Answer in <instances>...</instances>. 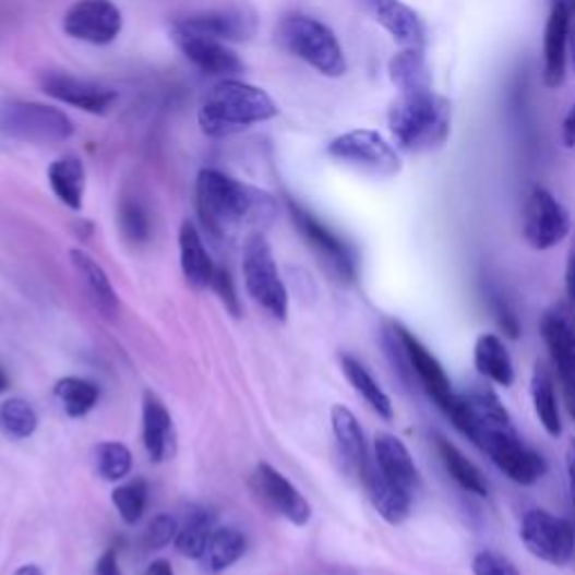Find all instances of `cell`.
I'll return each mask as SVG.
<instances>
[{
	"instance_id": "1",
	"label": "cell",
	"mask_w": 575,
	"mask_h": 575,
	"mask_svg": "<svg viewBox=\"0 0 575 575\" xmlns=\"http://www.w3.org/2000/svg\"><path fill=\"white\" fill-rule=\"evenodd\" d=\"M447 416L454 428L486 452L511 481L532 486L547 475V462L524 445L508 409L490 390L472 387L466 394H456Z\"/></svg>"
},
{
	"instance_id": "2",
	"label": "cell",
	"mask_w": 575,
	"mask_h": 575,
	"mask_svg": "<svg viewBox=\"0 0 575 575\" xmlns=\"http://www.w3.org/2000/svg\"><path fill=\"white\" fill-rule=\"evenodd\" d=\"M196 203L205 227L216 237L232 232L241 225H265L277 214L273 196L218 169H203L199 173Z\"/></svg>"
},
{
	"instance_id": "3",
	"label": "cell",
	"mask_w": 575,
	"mask_h": 575,
	"mask_svg": "<svg viewBox=\"0 0 575 575\" xmlns=\"http://www.w3.org/2000/svg\"><path fill=\"white\" fill-rule=\"evenodd\" d=\"M279 115L275 99L263 88L245 84L237 76L220 80L199 110V124L209 137H225L263 124Z\"/></svg>"
},
{
	"instance_id": "4",
	"label": "cell",
	"mask_w": 575,
	"mask_h": 575,
	"mask_svg": "<svg viewBox=\"0 0 575 575\" xmlns=\"http://www.w3.org/2000/svg\"><path fill=\"white\" fill-rule=\"evenodd\" d=\"M452 108L434 91L400 95L390 110V131L396 144L409 153L439 148L450 137Z\"/></svg>"
},
{
	"instance_id": "5",
	"label": "cell",
	"mask_w": 575,
	"mask_h": 575,
	"mask_svg": "<svg viewBox=\"0 0 575 575\" xmlns=\"http://www.w3.org/2000/svg\"><path fill=\"white\" fill-rule=\"evenodd\" d=\"M277 34L290 55L309 63L320 74L335 80L347 72V57H344L337 36L322 21L306 14H290L281 21Z\"/></svg>"
},
{
	"instance_id": "6",
	"label": "cell",
	"mask_w": 575,
	"mask_h": 575,
	"mask_svg": "<svg viewBox=\"0 0 575 575\" xmlns=\"http://www.w3.org/2000/svg\"><path fill=\"white\" fill-rule=\"evenodd\" d=\"M74 124L55 106L10 99L0 104V135L25 144H59L70 140Z\"/></svg>"
},
{
	"instance_id": "7",
	"label": "cell",
	"mask_w": 575,
	"mask_h": 575,
	"mask_svg": "<svg viewBox=\"0 0 575 575\" xmlns=\"http://www.w3.org/2000/svg\"><path fill=\"white\" fill-rule=\"evenodd\" d=\"M243 277L250 297L275 320L284 322L288 318V290L277 273L273 250L261 232H254L245 241Z\"/></svg>"
},
{
	"instance_id": "8",
	"label": "cell",
	"mask_w": 575,
	"mask_h": 575,
	"mask_svg": "<svg viewBox=\"0 0 575 575\" xmlns=\"http://www.w3.org/2000/svg\"><path fill=\"white\" fill-rule=\"evenodd\" d=\"M328 156L342 165H349L362 173L392 178L400 171V158L396 148L375 131H349L337 135L328 144Z\"/></svg>"
},
{
	"instance_id": "9",
	"label": "cell",
	"mask_w": 575,
	"mask_h": 575,
	"mask_svg": "<svg viewBox=\"0 0 575 575\" xmlns=\"http://www.w3.org/2000/svg\"><path fill=\"white\" fill-rule=\"evenodd\" d=\"M519 538L530 555L553 566H564L575 553V530L564 517L532 508L524 515Z\"/></svg>"
},
{
	"instance_id": "10",
	"label": "cell",
	"mask_w": 575,
	"mask_h": 575,
	"mask_svg": "<svg viewBox=\"0 0 575 575\" xmlns=\"http://www.w3.org/2000/svg\"><path fill=\"white\" fill-rule=\"evenodd\" d=\"M524 239L532 250H551L562 243L571 229L564 205L544 187H532L522 214Z\"/></svg>"
},
{
	"instance_id": "11",
	"label": "cell",
	"mask_w": 575,
	"mask_h": 575,
	"mask_svg": "<svg viewBox=\"0 0 575 575\" xmlns=\"http://www.w3.org/2000/svg\"><path fill=\"white\" fill-rule=\"evenodd\" d=\"M290 218L297 227L301 239L311 245V250L322 259V263L328 271L339 277L342 281H354L356 279V259L351 248L344 243L335 232L306 207H301L295 201H288Z\"/></svg>"
},
{
	"instance_id": "12",
	"label": "cell",
	"mask_w": 575,
	"mask_h": 575,
	"mask_svg": "<svg viewBox=\"0 0 575 575\" xmlns=\"http://www.w3.org/2000/svg\"><path fill=\"white\" fill-rule=\"evenodd\" d=\"M124 19L112 0H76L63 16V32L91 46H108L122 34Z\"/></svg>"
},
{
	"instance_id": "13",
	"label": "cell",
	"mask_w": 575,
	"mask_h": 575,
	"mask_svg": "<svg viewBox=\"0 0 575 575\" xmlns=\"http://www.w3.org/2000/svg\"><path fill=\"white\" fill-rule=\"evenodd\" d=\"M392 335L396 339V347H398L400 356L405 358V362L411 369V373H416L418 382L423 385L428 396L445 414H450L454 403H456V394L452 390V382H450L445 369L441 367V362L428 351L426 344L420 342L418 337H414L409 331L396 326V331Z\"/></svg>"
},
{
	"instance_id": "14",
	"label": "cell",
	"mask_w": 575,
	"mask_h": 575,
	"mask_svg": "<svg viewBox=\"0 0 575 575\" xmlns=\"http://www.w3.org/2000/svg\"><path fill=\"white\" fill-rule=\"evenodd\" d=\"M171 38H173L176 48L184 55V59L194 63L205 74L229 80V76L241 74L245 68L239 55L227 44L218 41V38L205 36L199 32H189L180 25L171 27Z\"/></svg>"
},
{
	"instance_id": "15",
	"label": "cell",
	"mask_w": 575,
	"mask_h": 575,
	"mask_svg": "<svg viewBox=\"0 0 575 575\" xmlns=\"http://www.w3.org/2000/svg\"><path fill=\"white\" fill-rule=\"evenodd\" d=\"M38 84H41L48 97L91 115H106L112 104L118 101V93L112 88L88 80H80V76L68 72H44Z\"/></svg>"
},
{
	"instance_id": "16",
	"label": "cell",
	"mask_w": 575,
	"mask_h": 575,
	"mask_svg": "<svg viewBox=\"0 0 575 575\" xmlns=\"http://www.w3.org/2000/svg\"><path fill=\"white\" fill-rule=\"evenodd\" d=\"M540 331L558 367L568 414L575 420V324L568 315L551 311L542 318Z\"/></svg>"
},
{
	"instance_id": "17",
	"label": "cell",
	"mask_w": 575,
	"mask_h": 575,
	"mask_svg": "<svg viewBox=\"0 0 575 575\" xmlns=\"http://www.w3.org/2000/svg\"><path fill=\"white\" fill-rule=\"evenodd\" d=\"M254 488L261 494V500L275 508L281 517H286L295 526H306L311 522V506L303 500L301 492L273 466L261 464L254 472Z\"/></svg>"
},
{
	"instance_id": "18",
	"label": "cell",
	"mask_w": 575,
	"mask_h": 575,
	"mask_svg": "<svg viewBox=\"0 0 575 575\" xmlns=\"http://www.w3.org/2000/svg\"><path fill=\"white\" fill-rule=\"evenodd\" d=\"M176 25L199 32L212 38H218L223 44H243L250 41L256 32V21L254 14L239 10V8H225V10H209V12H199L191 14Z\"/></svg>"
},
{
	"instance_id": "19",
	"label": "cell",
	"mask_w": 575,
	"mask_h": 575,
	"mask_svg": "<svg viewBox=\"0 0 575 575\" xmlns=\"http://www.w3.org/2000/svg\"><path fill=\"white\" fill-rule=\"evenodd\" d=\"M360 479L364 483V490L373 508L382 519L390 524H403L409 517L414 494H409L407 490H403L392 479L382 475V470L375 466V462H371V458L360 470Z\"/></svg>"
},
{
	"instance_id": "20",
	"label": "cell",
	"mask_w": 575,
	"mask_h": 575,
	"mask_svg": "<svg viewBox=\"0 0 575 575\" xmlns=\"http://www.w3.org/2000/svg\"><path fill=\"white\" fill-rule=\"evenodd\" d=\"M142 439L153 464L167 462V458H171L176 452V430H173L171 414L153 392L144 394Z\"/></svg>"
},
{
	"instance_id": "21",
	"label": "cell",
	"mask_w": 575,
	"mask_h": 575,
	"mask_svg": "<svg viewBox=\"0 0 575 575\" xmlns=\"http://www.w3.org/2000/svg\"><path fill=\"white\" fill-rule=\"evenodd\" d=\"M573 12L562 0H555L544 32V84L558 88L566 76V50Z\"/></svg>"
},
{
	"instance_id": "22",
	"label": "cell",
	"mask_w": 575,
	"mask_h": 575,
	"mask_svg": "<svg viewBox=\"0 0 575 575\" xmlns=\"http://www.w3.org/2000/svg\"><path fill=\"white\" fill-rule=\"evenodd\" d=\"M371 14L385 27L394 41L409 50H426V25L420 16L400 0H369Z\"/></svg>"
},
{
	"instance_id": "23",
	"label": "cell",
	"mask_w": 575,
	"mask_h": 575,
	"mask_svg": "<svg viewBox=\"0 0 575 575\" xmlns=\"http://www.w3.org/2000/svg\"><path fill=\"white\" fill-rule=\"evenodd\" d=\"M373 462L382 470V475L392 479L396 486H400L409 494L416 492L420 475L407 445L400 439H396L394 434H378L373 441Z\"/></svg>"
},
{
	"instance_id": "24",
	"label": "cell",
	"mask_w": 575,
	"mask_h": 575,
	"mask_svg": "<svg viewBox=\"0 0 575 575\" xmlns=\"http://www.w3.org/2000/svg\"><path fill=\"white\" fill-rule=\"evenodd\" d=\"M180 245V267L187 284L194 290H205L212 286L216 265L203 243V237L191 220H184L178 235Z\"/></svg>"
},
{
	"instance_id": "25",
	"label": "cell",
	"mask_w": 575,
	"mask_h": 575,
	"mask_svg": "<svg viewBox=\"0 0 575 575\" xmlns=\"http://www.w3.org/2000/svg\"><path fill=\"white\" fill-rule=\"evenodd\" d=\"M48 182L55 191V196L70 207L72 212H80L84 205L86 191V167L82 158L76 156H61L48 167Z\"/></svg>"
},
{
	"instance_id": "26",
	"label": "cell",
	"mask_w": 575,
	"mask_h": 575,
	"mask_svg": "<svg viewBox=\"0 0 575 575\" xmlns=\"http://www.w3.org/2000/svg\"><path fill=\"white\" fill-rule=\"evenodd\" d=\"M475 367L486 380L494 382V385L500 387H511L515 382V367L506 344L502 337H496L492 333H486L477 339Z\"/></svg>"
},
{
	"instance_id": "27",
	"label": "cell",
	"mask_w": 575,
	"mask_h": 575,
	"mask_svg": "<svg viewBox=\"0 0 575 575\" xmlns=\"http://www.w3.org/2000/svg\"><path fill=\"white\" fill-rule=\"evenodd\" d=\"M70 261L74 265V271L80 273V277L84 279L88 292L93 295V301L97 303V309L108 318L118 313L120 301H118V295H115V288H112L104 267L88 252H84L80 248L70 250Z\"/></svg>"
},
{
	"instance_id": "28",
	"label": "cell",
	"mask_w": 575,
	"mask_h": 575,
	"mask_svg": "<svg viewBox=\"0 0 575 575\" xmlns=\"http://www.w3.org/2000/svg\"><path fill=\"white\" fill-rule=\"evenodd\" d=\"M331 426H333V434H335L342 456L347 458L351 468L360 472L364 464L369 462V454H367V441H364L358 418L354 416L351 409H347L344 405H335L331 409Z\"/></svg>"
},
{
	"instance_id": "29",
	"label": "cell",
	"mask_w": 575,
	"mask_h": 575,
	"mask_svg": "<svg viewBox=\"0 0 575 575\" xmlns=\"http://www.w3.org/2000/svg\"><path fill=\"white\" fill-rule=\"evenodd\" d=\"M390 76L400 95H418L432 91V72L428 68L423 50L403 48L390 61Z\"/></svg>"
},
{
	"instance_id": "30",
	"label": "cell",
	"mask_w": 575,
	"mask_h": 575,
	"mask_svg": "<svg viewBox=\"0 0 575 575\" xmlns=\"http://www.w3.org/2000/svg\"><path fill=\"white\" fill-rule=\"evenodd\" d=\"M436 450H439V456H441L445 470L458 486L477 496H488V481L483 472L470 462V458H466L462 450L452 445L450 441H445L443 436H436Z\"/></svg>"
},
{
	"instance_id": "31",
	"label": "cell",
	"mask_w": 575,
	"mask_h": 575,
	"mask_svg": "<svg viewBox=\"0 0 575 575\" xmlns=\"http://www.w3.org/2000/svg\"><path fill=\"white\" fill-rule=\"evenodd\" d=\"M342 362V371L344 375H347V380L351 382V387L362 396V400L385 420H392L394 418V405H392V398L385 394V390H382L375 378L351 356H342L339 358Z\"/></svg>"
},
{
	"instance_id": "32",
	"label": "cell",
	"mask_w": 575,
	"mask_h": 575,
	"mask_svg": "<svg viewBox=\"0 0 575 575\" xmlns=\"http://www.w3.org/2000/svg\"><path fill=\"white\" fill-rule=\"evenodd\" d=\"M530 398H532L535 416L540 418V423L547 430V434L558 439L562 434V423H560V409H558L555 387H553V380H551L549 371L542 364H538V367L532 369Z\"/></svg>"
},
{
	"instance_id": "33",
	"label": "cell",
	"mask_w": 575,
	"mask_h": 575,
	"mask_svg": "<svg viewBox=\"0 0 575 575\" xmlns=\"http://www.w3.org/2000/svg\"><path fill=\"white\" fill-rule=\"evenodd\" d=\"M245 535L232 526H225V528H214L209 535V542L203 555V562L207 566V571L212 573H223L225 568L232 566L235 562H239L245 553Z\"/></svg>"
},
{
	"instance_id": "34",
	"label": "cell",
	"mask_w": 575,
	"mask_h": 575,
	"mask_svg": "<svg viewBox=\"0 0 575 575\" xmlns=\"http://www.w3.org/2000/svg\"><path fill=\"white\" fill-rule=\"evenodd\" d=\"M212 515L207 511H194L187 522L178 528L176 535V549L180 555L189 558V560H203L207 542H209V535H212Z\"/></svg>"
},
{
	"instance_id": "35",
	"label": "cell",
	"mask_w": 575,
	"mask_h": 575,
	"mask_svg": "<svg viewBox=\"0 0 575 575\" xmlns=\"http://www.w3.org/2000/svg\"><path fill=\"white\" fill-rule=\"evenodd\" d=\"M55 396L70 418L86 416L99 400V390L84 378H63L57 382Z\"/></svg>"
},
{
	"instance_id": "36",
	"label": "cell",
	"mask_w": 575,
	"mask_h": 575,
	"mask_svg": "<svg viewBox=\"0 0 575 575\" xmlns=\"http://www.w3.org/2000/svg\"><path fill=\"white\" fill-rule=\"evenodd\" d=\"M38 428V416L34 407L23 398H10L0 403V432L8 439H29Z\"/></svg>"
},
{
	"instance_id": "37",
	"label": "cell",
	"mask_w": 575,
	"mask_h": 575,
	"mask_svg": "<svg viewBox=\"0 0 575 575\" xmlns=\"http://www.w3.org/2000/svg\"><path fill=\"white\" fill-rule=\"evenodd\" d=\"M95 468L104 481H122L131 475L133 454L124 443L106 441L95 447Z\"/></svg>"
},
{
	"instance_id": "38",
	"label": "cell",
	"mask_w": 575,
	"mask_h": 575,
	"mask_svg": "<svg viewBox=\"0 0 575 575\" xmlns=\"http://www.w3.org/2000/svg\"><path fill=\"white\" fill-rule=\"evenodd\" d=\"M146 483L142 479H135L131 483H124L112 490V506L118 508L124 524L133 526L142 519L146 508Z\"/></svg>"
},
{
	"instance_id": "39",
	"label": "cell",
	"mask_w": 575,
	"mask_h": 575,
	"mask_svg": "<svg viewBox=\"0 0 575 575\" xmlns=\"http://www.w3.org/2000/svg\"><path fill=\"white\" fill-rule=\"evenodd\" d=\"M120 229H122V237L133 243V245H142L148 241L151 237V220H148V212L144 209V205L135 199H124L120 203Z\"/></svg>"
},
{
	"instance_id": "40",
	"label": "cell",
	"mask_w": 575,
	"mask_h": 575,
	"mask_svg": "<svg viewBox=\"0 0 575 575\" xmlns=\"http://www.w3.org/2000/svg\"><path fill=\"white\" fill-rule=\"evenodd\" d=\"M178 522L171 515H158L148 524V528L144 530V547L148 551H160L165 547H169L171 542H176V535H178Z\"/></svg>"
},
{
	"instance_id": "41",
	"label": "cell",
	"mask_w": 575,
	"mask_h": 575,
	"mask_svg": "<svg viewBox=\"0 0 575 575\" xmlns=\"http://www.w3.org/2000/svg\"><path fill=\"white\" fill-rule=\"evenodd\" d=\"M475 575H519L517 566L496 551H481L472 560Z\"/></svg>"
},
{
	"instance_id": "42",
	"label": "cell",
	"mask_w": 575,
	"mask_h": 575,
	"mask_svg": "<svg viewBox=\"0 0 575 575\" xmlns=\"http://www.w3.org/2000/svg\"><path fill=\"white\" fill-rule=\"evenodd\" d=\"M209 288H214V292L220 297L223 306L229 313H232L235 318H241V303H239V297L235 290V281H232V277H229L227 271H223V267H216Z\"/></svg>"
},
{
	"instance_id": "43",
	"label": "cell",
	"mask_w": 575,
	"mask_h": 575,
	"mask_svg": "<svg viewBox=\"0 0 575 575\" xmlns=\"http://www.w3.org/2000/svg\"><path fill=\"white\" fill-rule=\"evenodd\" d=\"M494 313H496V322H500L504 333H508L511 337H519V322L513 315V311L508 309L506 301H496L494 303Z\"/></svg>"
},
{
	"instance_id": "44",
	"label": "cell",
	"mask_w": 575,
	"mask_h": 575,
	"mask_svg": "<svg viewBox=\"0 0 575 575\" xmlns=\"http://www.w3.org/2000/svg\"><path fill=\"white\" fill-rule=\"evenodd\" d=\"M95 575H122V571H120V562H118V551H115V549H108V551L97 560Z\"/></svg>"
},
{
	"instance_id": "45",
	"label": "cell",
	"mask_w": 575,
	"mask_h": 575,
	"mask_svg": "<svg viewBox=\"0 0 575 575\" xmlns=\"http://www.w3.org/2000/svg\"><path fill=\"white\" fill-rule=\"evenodd\" d=\"M564 286H566V297L571 301V306L575 309V245L568 252L566 259V275H564Z\"/></svg>"
},
{
	"instance_id": "46",
	"label": "cell",
	"mask_w": 575,
	"mask_h": 575,
	"mask_svg": "<svg viewBox=\"0 0 575 575\" xmlns=\"http://www.w3.org/2000/svg\"><path fill=\"white\" fill-rule=\"evenodd\" d=\"M566 475H568V494H571V506L575 513V441L566 447Z\"/></svg>"
},
{
	"instance_id": "47",
	"label": "cell",
	"mask_w": 575,
	"mask_h": 575,
	"mask_svg": "<svg viewBox=\"0 0 575 575\" xmlns=\"http://www.w3.org/2000/svg\"><path fill=\"white\" fill-rule=\"evenodd\" d=\"M562 140H564L566 146L575 148V104H573V108L568 110L566 120H564V127H562Z\"/></svg>"
},
{
	"instance_id": "48",
	"label": "cell",
	"mask_w": 575,
	"mask_h": 575,
	"mask_svg": "<svg viewBox=\"0 0 575 575\" xmlns=\"http://www.w3.org/2000/svg\"><path fill=\"white\" fill-rule=\"evenodd\" d=\"M142 575H173V568L167 560H156L146 566V571Z\"/></svg>"
},
{
	"instance_id": "49",
	"label": "cell",
	"mask_w": 575,
	"mask_h": 575,
	"mask_svg": "<svg viewBox=\"0 0 575 575\" xmlns=\"http://www.w3.org/2000/svg\"><path fill=\"white\" fill-rule=\"evenodd\" d=\"M566 57L571 59V65L575 68V29L573 27L568 32V50H566Z\"/></svg>"
},
{
	"instance_id": "50",
	"label": "cell",
	"mask_w": 575,
	"mask_h": 575,
	"mask_svg": "<svg viewBox=\"0 0 575 575\" xmlns=\"http://www.w3.org/2000/svg\"><path fill=\"white\" fill-rule=\"evenodd\" d=\"M14 575H44V571L38 568L36 564H25V566H21Z\"/></svg>"
},
{
	"instance_id": "51",
	"label": "cell",
	"mask_w": 575,
	"mask_h": 575,
	"mask_svg": "<svg viewBox=\"0 0 575 575\" xmlns=\"http://www.w3.org/2000/svg\"><path fill=\"white\" fill-rule=\"evenodd\" d=\"M8 387H10V375L5 373L3 367H0V394L8 392Z\"/></svg>"
}]
</instances>
